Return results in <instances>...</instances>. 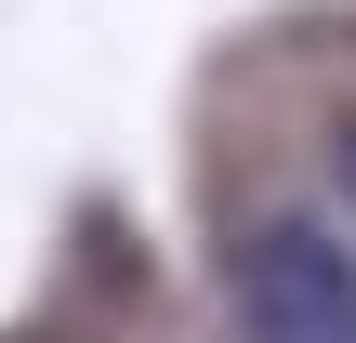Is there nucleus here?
<instances>
[{
	"mask_svg": "<svg viewBox=\"0 0 356 343\" xmlns=\"http://www.w3.org/2000/svg\"><path fill=\"white\" fill-rule=\"evenodd\" d=\"M225 291H238V343H356V251L304 212H264L225 251Z\"/></svg>",
	"mask_w": 356,
	"mask_h": 343,
	"instance_id": "f257e3e1",
	"label": "nucleus"
},
{
	"mask_svg": "<svg viewBox=\"0 0 356 343\" xmlns=\"http://www.w3.org/2000/svg\"><path fill=\"white\" fill-rule=\"evenodd\" d=\"M343 185H356V132H343Z\"/></svg>",
	"mask_w": 356,
	"mask_h": 343,
	"instance_id": "f03ea898",
	"label": "nucleus"
}]
</instances>
